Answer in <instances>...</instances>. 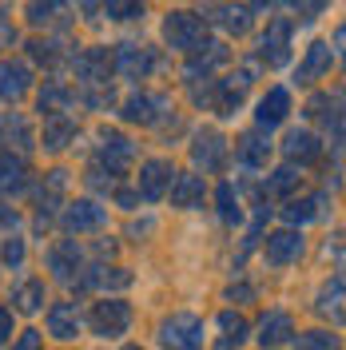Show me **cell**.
Listing matches in <instances>:
<instances>
[{
  "instance_id": "obj_1",
  "label": "cell",
  "mask_w": 346,
  "mask_h": 350,
  "mask_svg": "<svg viewBox=\"0 0 346 350\" xmlns=\"http://www.w3.org/2000/svg\"><path fill=\"white\" fill-rule=\"evenodd\" d=\"M159 36H163V44L172 52L191 56V52H199L207 44V21L199 12H187V8H172L163 16V24H159Z\"/></svg>"
},
{
  "instance_id": "obj_2",
  "label": "cell",
  "mask_w": 346,
  "mask_h": 350,
  "mask_svg": "<svg viewBox=\"0 0 346 350\" xmlns=\"http://www.w3.org/2000/svg\"><path fill=\"white\" fill-rule=\"evenodd\" d=\"M120 116H124V124L163 128L175 116V108H172V96H163V92H131L128 100L120 104Z\"/></svg>"
},
{
  "instance_id": "obj_3",
  "label": "cell",
  "mask_w": 346,
  "mask_h": 350,
  "mask_svg": "<svg viewBox=\"0 0 346 350\" xmlns=\"http://www.w3.org/2000/svg\"><path fill=\"white\" fill-rule=\"evenodd\" d=\"M68 64H72V72H76L80 88L111 84V72H116L111 48H104V44H92V48H72V52H68Z\"/></svg>"
},
{
  "instance_id": "obj_4",
  "label": "cell",
  "mask_w": 346,
  "mask_h": 350,
  "mask_svg": "<svg viewBox=\"0 0 346 350\" xmlns=\"http://www.w3.org/2000/svg\"><path fill=\"white\" fill-rule=\"evenodd\" d=\"M227 159H231V144H227V135H223L219 128H199L191 135V163L203 175L223 172Z\"/></svg>"
},
{
  "instance_id": "obj_5",
  "label": "cell",
  "mask_w": 346,
  "mask_h": 350,
  "mask_svg": "<svg viewBox=\"0 0 346 350\" xmlns=\"http://www.w3.org/2000/svg\"><path fill=\"white\" fill-rule=\"evenodd\" d=\"M131 159H135L131 135H124V131H116V128L100 131V144H96V167L100 172H108L111 179H120L131 167Z\"/></svg>"
},
{
  "instance_id": "obj_6",
  "label": "cell",
  "mask_w": 346,
  "mask_h": 350,
  "mask_svg": "<svg viewBox=\"0 0 346 350\" xmlns=\"http://www.w3.org/2000/svg\"><path fill=\"white\" fill-rule=\"evenodd\" d=\"M203 319L191 310H175L172 319L159 323V342L168 350H203Z\"/></svg>"
},
{
  "instance_id": "obj_7",
  "label": "cell",
  "mask_w": 346,
  "mask_h": 350,
  "mask_svg": "<svg viewBox=\"0 0 346 350\" xmlns=\"http://www.w3.org/2000/svg\"><path fill=\"white\" fill-rule=\"evenodd\" d=\"M88 327H92L96 338H104V342L124 338L131 330V306L124 299H100V303L92 306V314H88Z\"/></svg>"
},
{
  "instance_id": "obj_8",
  "label": "cell",
  "mask_w": 346,
  "mask_h": 350,
  "mask_svg": "<svg viewBox=\"0 0 346 350\" xmlns=\"http://www.w3.org/2000/svg\"><path fill=\"white\" fill-rule=\"evenodd\" d=\"M303 251H306V239H303L299 227H279V231L263 235V259H267V267H275V271L295 267V262L303 259Z\"/></svg>"
},
{
  "instance_id": "obj_9",
  "label": "cell",
  "mask_w": 346,
  "mask_h": 350,
  "mask_svg": "<svg viewBox=\"0 0 346 350\" xmlns=\"http://www.w3.org/2000/svg\"><path fill=\"white\" fill-rule=\"evenodd\" d=\"M251 84H255V64H243V68H235L231 76L215 80V104H211V111H219V116L231 120V116L243 108V100H247Z\"/></svg>"
},
{
  "instance_id": "obj_10",
  "label": "cell",
  "mask_w": 346,
  "mask_h": 350,
  "mask_svg": "<svg viewBox=\"0 0 346 350\" xmlns=\"http://www.w3.org/2000/svg\"><path fill=\"white\" fill-rule=\"evenodd\" d=\"M291 36H295V21L287 16H271L267 28L259 36V64L267 68H282L291 60Z\"/></svg>"
},
{
  "instance_id": "obj_11",
  "label": "cell",
  "mask_w": 346,
  "mask_h": 350,
  "mask_svg": "<svg viewBox=\"0 0 346 350\" xmlns=\"http://www.w3.org/2000/svg\"><path fill=\"white\" fill-rule=\"evenodd\" d=\"M172 179H175V163L172 159H163V155L144 159V163H139V175H135V196L148 199V203H159V199L168 196Z\"/></svg>"
},
{
  "instance_id": "obj_12",
  "label": "cell",
  "mask_w": 346,
  "mask_h": 350,
  "mask_svg": "<svg viewBox=\"0 0 346 350\" xmlns=\"http://www.w3.org/2000/svg\"><path fill=\"white\" fill-rule=\"evenodd\" d=\"M111 60H116V72L128 76V80H148L155 68H159V52L148 48V44H116L111 48Z\"/></svg>"
},
{
  "instance_id": "obj_13",
  "label": "cell",
  "mask_w": 346,
  "mask_h": 350,
  "mask_svg": "<svg viewBox=\"0 0 346 350\" xmlns=\"http://www.w3.org/2000/svg\"><path fill=\"white\" fill-rule=\"evenodd\" d=\"M32 84H36V72L28 60H12V56L0 60V104H8V108L21 104L32 92Z\"/></svg>"
},
{
  "instance_id": "obj_14",
  "label": "cell",
  "mask_w": 346,
  "mask_h": 350,
  "mask_svg": "<svg viewBox=\"0 0 346 350\" xmlns=\"http://www.w3.org/2000/svg\"><path fill=\"white\" fill-rule=\"evenodd\" d=\"M207 24H215L223 28L227 36H247L251 28H255V16H251V8L247 4H235V0H215V4H207V12H199Z\"/></svg>"
},
{
  "instance_id": "obj_15",
  "label": "cell",
  "mask_w": 346,
  "mask_h": 350,
  "mask_svg": "<svg viewBox=\"0 0 346 350\" xmlns=\"http://www.w3.org/2000/svg\"><path fill=\"white\" fill-rule=\"evenodd\" d=\"M60 227H64L68 235H88V231L108 227V211H104L96 199H76V203H64Z\"/></svg>"
},
{
  "instance_id": "obj_16",
  "label": "cell",
  "mask_w": 346,
  "mask_h": 350,
  "mask_svg": "<svg viewBox=\"0 0 346 350\" xmlns=\"http://www.w3.org/2000/svg\"><path fill=\"white\" fill-rule=\"evenodd\" d=\"M334 48H330V40H315V44H306V52H303V60H299V68H295V84H319L323 76H330V68H334Z\"/></svg>"
},
{
  "instance_id": "obj_17",
  "label": "cell",
  "mask_w": 346,
  "mask_h": 350,
  "mask_svg": "<svg viewBox=\"0 0 346 350\" xmlns=\"http://www.w3.org/2000/svg\"><path fill=\"white\" fill-rule=\"evenodd\" d=\"M227 60H231V48L223 40H207L199 52L187 56V64H183L179 76H183L187 84H199V80H211V72H215L219 64H227Z\"/></svg>"
},
{
  "instance_id": "obj_18",
  "label": "cell",
  "mask_w": 346,
  "mask_h": 350,
  "mask_svg": "<svg viewBox=\"0 0 346 350\" xmlns=\"http://www.w3.org/2000/svg\"><path fill=\"white\" fill-rule=\"evenodd\" d=\"M76 135H80V124H76L68 111H60V116H44V128H40V139H36V144H40L48 155H60L76 144Z\"/></svg>"
},
{
  "instance_id": "obj_19",
  "label": "cell",
  "mask_w": 346,
  "mask_h": 350,
  "mask_svg": "<svg viewBox=\"0 0 346 350\" xmlns=\"http://www.w3.org/2000/svg\"><path fill=\"white\" fill-rule=\"evenodd\" d=\"M259 347L263 350H279V347H287L291 338H295V314L291 310H282V306H271L267 314L259 319Z\"/></svg>"
},
{
  "instance_id": "obj_20",
  "label": "cell",
  "mask_w": 346,
  "mask_h": 350,
  "mask_svg": "<svg viewBox=\"0 0 346 350\" xmlns=\"http://www.w3.org/2000/svg\"><path fill=\"white\" fill-rule=\"evenodd\" d=\"M271 152H275V144H271V135L267 131H247V135H239L235 144V163L243 172H263L267 163H271Z\"/></svg>"
},
{
  "instance_id": "obj_21",
  "label": "cell",
  "mask_w": 346,
  "mask_h": 350,
  "mask_svg": "<svg viewBox=\"0 0 346 350\" xmlns=\"http://www.w3.org/2000/svg\"><path fill=\"white\" fill-rule=\"evenodd\" d=\"M282 155H287V163H295V167H310V163L323 155V139L310 128H291L282 135Z\"/></svg>"
},
{
  "instance_id": "obj_22",
  "label": "cell",
  "mask_w": 346,
  "mask_h": 350,
  "mask_svg": "<svg viewBox=\"0 0 346 350\" xmlns=\"http://www.w3.org/2000/svg\"><path fill=\"white\" fill-rule=\"evenodd\" d=\"M44 259H48V271H52V275H56L64 286H76V283H80V259H84V255H80V247H76L72 239L52 243Z\"/></svg>"
},
{
  "instance_id": "obj_23",
  "label": "cell",
  "mask_w": 346,
  "mask_h": 350,
  "mask_svg": "<svg viewBox=\"0 0 346 350\" xmlns=\"http://www.w3.org/2000/svg\"><path fill=\"white\" fill-rule=\"evenodd\" d=\"M326 207H330V196H326V191H310V196H303V199H291L279 215H282L287 227H299V231H303L306 223L326 219Z\"/></svg>"
},
{
  "instance_id": "obj_24",
  "label": "cell",
  "mask_w": 346,
  "mask_h": 350,
  "mask_svg": "<svg viewBox=\"0 0 346 350\" xmlns=\"http://www.w3.org/2000/svg\"><path fill=\"white\" fill-rule=\"evenodd\" d=\"M287 116H291V92H287L282 84L267 88V92L259 96V104H255V124H259V131L279 128Z\"/></svg>"
},
{
  "instance_id": "obj_25",
  "label": "cell",
  "mask_w": 346,
  "mask_h": 350,
  "mask_svg": "<svg viewBox=\"0 0 346 350\" xmlns=\"http://www.w3.org/2000/svg\"><path fill=\"white\" fill-rule=\"evenodd\" d=\"M168 199H172V207H179V211H195V207H203V199H207V179L203 175H179L175 172L172 187H168Z\"/></svg>"
},
{
  "instance_id": "obj_26",
  "label": "cell",
  "mask_w": 346,
  "mask_h": 350,
  "mask_svg": "<svg viewBox=\"0 0 346 350\" xmlns=\"http://www.w3.org/2000/svg\"><path fill=\"white\" fill-rule=\"evenodd\" d=\"M72 104H76V88H68L60 76H48L44 88L36 92V111H40V120L44 116H60V111H68Z\"/></svg>"
},
{
  "instance_id": "obj_27",
  "label": "cell",
  "mask_w": 346,
  "mask_h": 350,
  "mask_svg": "<svg viewBox=\"0 0 346 350\" xmlns=\"http://www.w3.org/2000/svg\"><path fill=\"white\" fill-rule=\"evenodd\" d=\"M44 323H48V334H52V338H60V342L80 338V330H84V319H80L76 303H52Z\"/></svg>"
},
{
  "instance_id": "obj_28",
  "label": "cell",
  "mask_w": 346,
  "mask_h": 350,
  "mask_svg": "<svg viewBox=\"0 0 346 350\" xmlns=\"http://www.w3.org/2000/svg\"><path fill=\"white\" fill-rule=\"evenodd\" d=\"M24 21L32 28H64L68 24V0H28L24 4Z\"/></svg>"
},
{
  "instance_id": "obj_29",
  "label": "cell",
  "mask_w": 346,
  "mask_h": 350,
  "mask_svg": "<svg viewBox=\"0 0 346 350\" xmlns=\"http://www.w3.org/2000/svg\"><path fill=\"white\" fill-rule=\"evenodd\" d=\"M24 187H28V163H24V155L0 152V196L12 199V196H21Z\"/></svg>"
},
{
  "instance_id": "obj_30",
  "label": "cell",
  "mask_w": 346,
  "mask_h": 350,
  "mask_svg": "<svg viewBox=\"0 0 346 350\" xmlns=\"http://www.w3.org/2000/svg\"><path fill=\"white\" fill-rule=\"evenodd\" d=\"M303 187V167H295V163H282L275 172L263 179V199H287L291 191H299Z\"/></svg>"
},
{
  "instance_id": "obj_31",
  "label": "cell",
  "mask_w": 346,
  "mask_h": 350,
  "mask_svg": "<svg viewBox=\"0 0 346 350\" xmlns=\"http://www.w3.org/2000/svg\"><path fill=\"white\" fill-rule=\"evenodd\" d=\"M80 286H88V291H124V286H131V275L124 267L96 262V267H88L84 275H80Z\"/></svg>"
},
{
  "instance_id": "obj_32",
  "label": "cell",
  "mask_w": 346,
  "mask_h": 350,
  "mask_svg": "<svg viewBox=\"0 0 346 350\" xmlns=\"http://www.w3.org/2000/svg\"><path fill=\"white\" fill-rule=\"evenodd\" d=\"M64 191H68V172H64V167H56V172L44 175V187H40V196H36V203H40L36 227H48V211H56V203H60Z\"/></svg>"
},
{
  "instance_id": "obj_33",
  "label": "cell",
  "mask_w": 346,
  "mask_h": 350,
  "mask_svg": "<svg viewBox=\"0 0 346 350\" xmlns=\"http://www.w3.org/2000/svg\"><path fill=\"white\" fill-rule=\"evenodd\" d=\"M315 310H319L323 319H330L334 327H343V275H330V279L319 286Z\"/></svg>"
},
{
  "instance_id": "obj_34",
  "label": "cell",
  "mask_w": 346,
  "mask_h": 350,
  "mask_svg": "<svg viewBox=\"0 0 346 350\" xmlns=\"http://www.w3.org/2000/svg\"><path fill=\"white\" fill-rule=\"evenodd\" d=\"M12 310H21V314H40L44 303H48V286H44V279H24L16 291H12Z\"/></svg>"
},
{
  "instance_id": "obj_35",
  "label": "cell",
  "mask_w": 346,
  "mask_h": 350,
  "mask_svg": "<svg viewBox=\"0 0 346 350\" xmlns=\"http://www.w3.org/2000/svg\"><path fill=\"white\" fill-rule=\"evenodd\" d=\"M215 211H219V219H223L227 227H239V223H243L239 191H235V183H231V179H223V183L215 187Z\"/></svg>"
},
{
  "instance_id": "obj_36",
  "label": "cell",
  "mask_w": 346,
  "mask_h": 350,
  "mask_svg": "<svg viewBox=\"0 0 346 350\" xmlns=\"http://www.w3.org/2000/svg\"><path fill=\"white\" fill-rule=\"evenodd\" d=\"M100 12L116 24H128V21H139L148 12V0H100Z\"/></svg>"
},
{
  "instance_id": "obj_37",
  "label": "cell",
  "mask_w": 346,
  "mask_h": 350,
  "mask_svg": "<svg viewBox=\"0 0 346 350\" xmlns=\"http://www.w3.org/2000/svg\"><path fill=\"white\" fill-rule=\"evenodd\" d=\"M4 135H8V139H16V148H21V152H32V148H36L32 124L24 120L21 111H8V116H4Z\"/></svg>"
},
{
  "instance_id": "obj_38",
  "label": "cell",
  "mask_w": 346,
  "mask_h": 350,
  "mask_svg": "<svg viewBox=\"0 0 346 350\" xmlns=\"http://www.w3.org/2000/svg\"><path fill=\"white\" fill-rule=\"evenodd\" d=\"M215 327L223 330L219 338H223V342H235V347L243 342V338H247V334H251V323H247L243 314H235V310H219Z\"/></svg>"
},
{
  "instance_id": "obj_39",
  "label": "cell",
  "mask_w": 346,
  "mask_h": 350,
  "mask_svg": "<svg viewBox=\"0 0 346 350\" xmlns=\"http://www.w3.org/2000/svg\"><path fill=\"white\" fill-rule=\"evenodd\" d=\"M291 342H295V350H338V334H330V330H303Z\"/></svg>"
},
{
  "instance_id": "obj_40",
  "label": "cell",
  "mask_w": 346,
  "mask_h": 350,
  "mask_svg": "<svg viewBox=\"0 0 346 350\" xmlns=\"http://www.w3.org/2000/svg\"><path fill=\"white\" fill-rule=\"evenodd\" d=\"M80 100H84L92 111H108L116 104V88L111 84H92V88H80Z\"/></svg>"
},
{
  "instance_id": "obj_41",
  "label": "cell",
  "mask_w": 346,
  "mask_h": 350,
  "mask_svg": "<svg viewBox=\"0 0 346 350\" xmlns=\"http://www.w3.org/2000/svg\"><path fill=\"white\" fill-rule=\"evenodd\" d=\"M28 56H32V60H44V64H56V60L64 56V40H56V36L32 40L28 44Z\"/></svg>"
},
{
  "instance_id": "obj_42",
  "label": "cell",
  "mask_w": 346,
  "mask_h": 350,
  "mask_svg": "<svg viewBox=\"0 0 346 350\" xmlns=\"http://www.w3.org/2000/svg\"><path fill=\"white\" fill-rule=\"evenodd\" d=\"M299 21H315V16H323V8H326V0H282Z\"/></svg>"
},
{
  "instance_id": "obj_43",
  "label": "cell",
  "mask_w": 346,
  "mask_h": 350,
  "mask_svg": "<svg viewBox=\"0 0 346 350\" xmlns=\"http://www.w3.org/2000/svg\"><path fill=\"white\" fill-rule=\"evenodd\" d=\"M0 262H4V267H24V239L8 235L4 247H0Z\"/></svg>"
},
{
  "instance_id": "obj_44",
  "label": "cell",
  "mask_w": 346,
  "mask_h": 350,
  "mask_svg": "<svg viewBox=\"0 0 346 350\" xmlns=\"http://www.w3.org/2000/svg\"><path fill=\"white\" fill-rule=\"evenodd\" d=\"M8 350H44V334L40 330H21L16 338H12V347Z\"/></svg>"
},
{
  "instance_id": "obj_45",
  "label": "cell",
  "mask_w": 346,
  "mask_h": 350,
  "mask_svg": "<svg viewBox=\"0 0 346 350\" xmlns=\"http://www.w3.org/2000/svg\"><path fill=\"white\" fill-rule=\"evenodd\" d=\"M223 299H227V303H251V299H255V286L251 283H231L227 291H223Z\"/></svg>"
},
{
  "instance_id": "obj_46",
  "label": "cell",
  "mask_w": 346,
  "mask_h": 350,
  "mask_svg": "<svg viewBox=\"0 0 346 350\" xmlns=\"http://www.w3.org/2000/svg\"><path fill=\"white\" fill-rule=\"evenodd\" d=\"M12 44H16V24H12V16H4V12H0V52H4V48H12Z\"/></svg>"
},
{
  "instance_id": "obj_47",
  "label": "cell",
  "mask_w": 346,
  "mask_h": 350,
  "mask_svg": "<svg viewBox=\"0 0 346 350\" xmlns=\"http://www.w3.org/2000/svg\"><path fill=\"white\" fill-rule=\"evenodd\" d=\"M111 196H116V203H120L124 211H135V207H139V196H135V191H128V187H116Z\"/></svg>"
},
{
  "instance_id": "obj_48",
  "label": "cell",
  "mask_w": 346,
  "mask_h": 350,
  "mask_svg": "<svg viewBox=\"0 0 346 350\" xmlns=\"http://www.w3.org/2000/svg\"><path fill=\"white\" fill-rule=\"evenodd\" d=\"M16 223H21V215H16L8 203H0V231H8V235H12V231H16Z\"/></svg>"
},
{
  "instance_id": "obj_49",
  "label": "cell",
  "mask_w": 346,
  "mask_h": 350,
  "mask_svg": "<svg viewBox=\"0 0 346 350\" xmlns=\"http://www.w3.org/2000/svg\"><path fill=\"white\" fill-rule=\"evenodd\" d=\"M12 338V310L8 306H0V347Z\"/></svg>"
},
{
  "instance_id": "obj_50",
  "label": "cell",
  "mask_w": 346,
  "mask_h": 350,
  "mask_svg": "<svg viewBox=\"0 0 346 350\" xmlns=\"http://www.w3.org/2000/svg\"><path fill=\"white\" fill-rule=\"evenodd\" d=\"M275 4H279V0H247V8H251V16H271V8H275Z\"/></svg>"
},
{
  "instance_id": "obj_51",
  "label": "cell",
  "mask_w": 346,
  "mask_h": 350,
  "mask_svg": "<svg viewBox=\"0 0 346 350\" xmlns=\"http://www.w3.org/2000/svg\"><path fill=\"white\" fill-rule=\"evenodd\" d=\"M76 8H80V12H84V16H92V12H96V8H100V0H76Z\"/></svg>"
},
{
  "instance_id": "obj_52",
  "label": "cell",
  "mask_w": 346,
  "mask_h": 350,
  "mask_svg": "<svg viewBox=\"0 0 346 350\" xmlns=\"http://www.w3.org/2000/svg\"><path fill=\"white\" fill-rule=\"evenodd\" d=\"M215 350H239V347H235V342H223V338H219V347H215Z\"/></svg>"
},
{
  "instance_id": "obj_53",
  "label": "cell",
  "mask_w": 346,
  "mask_h": 350,
  "mask_svg": "<svg viewBox=\"0 0 346 350\" xmlns=\"http://www.w3.org/2000/svg\"><path fill=\"white\" fill-rule=\"evenodd\" d=\"M0 139H4V120H0Z\"/></svg>"
},
{
  "instance_id": "obj_54",
  "label": "cell",
  "mask_w": 346,
  "mask_h": 350,
  "mask_svg": "<svg viewBox=\"0 0 346 350\" xmlns=\"http://www.w3.org/2000/svg\"><path fill=\"white\" fill-rule=\"evenodd\" d=\"M124 350H144V347H124Z\"/></svg>"
}]
</instances>
